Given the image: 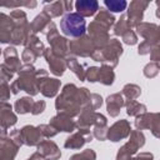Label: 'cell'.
Instances as JSON below:
<instances>
[{
    "label": "cell",
    "mask_w": 160,
    "mask_h": 160,
    "mask_svg": "<svg viewBox=\"0 0 160 160\" xmlns=\"http://www.w3.org/2000/svg\"><path fill=\"white\" fill-rule=\"evenodd\" d=\"M91 95L92 92L88 88L79 89L75 84H66L55 100V108L59 114H65L70 118L79 116L84 108L90 106Z\"/></svg>",
    "instance_id": "6da1fadb"
},
{
    "label": "cell",
    "mask_w": 160,
    "mask_h": 160,
    "mask_svg": "<svg viewBox=\"0 0 160 160\" xmlns=\"http://www.w3.org/2000/svg\"><path fill=\"white\" fill-rule=\"evenodd\" d=\"M19 76L10 85L11 94L16 95L19 91H26L29 96H35L39 94V85L36 78V69L32 64H24L18 71Z\"/></svg>",
    "instance_id": "7a4b0ae2"
},
{
    "label": "cell",
    "mask_w": 160,
    "mask_h": 160,
    "mask_svg": "<svg viewBox=\"0 0 160 160\" xmlns=\"http://www.w3.org/2000/svg\"><path fill=\"white\" fill-rule=\"evenodd\" d=\"M122 52H124V49H122L120 40L110 39L109 44L105 48L100 50H95V52L91 55V59L94 61L110 65L114 69L119 64V59L122 55Z\"/></svg>",
    "instance_id": "3957f363"
},
{
    "label": "cell",
    "mask_w": 160,
    "mask_h": 160,
    "mask_svg": "<svg viewBox=\"0 0 160 160\" xmlns=\"http://www.w3.org/2000/svg\"><path fill=\"white\" fill-rule=\"evenodd\" d=\"M60 29L64 35L70 38H81L86 31V21L78 12H69L62 16L60 21Z\"/></svg>",
    "instance_id": "277c9868"
},
{
    "label": "cell",
    "mask_w": 160,
    "mask_h": 160,
    "mask_svg": "<svg viewBox=\"0 0 160 160\" xmlns=\"http://www.w3.org/2000/svg\"><path fill=\"white\" fill-rule=\"evenodd\" d=\"M145 145V135L141 130H132L130 139L125 142L116 154V160H131V158Z\"/></svg>",
    "instance_id": "5b68a950"
},
{
    "label": "cell",
    "mask_w": 160,
    "mask_h": 160,
    "mask_svg": "<svg viewBox=\"0 0 160 160\" xmlns=\"http://www.w3.org/2000/svg\"><path fill=\"white\" fill-rule=\"evenodd\" d=\"M36 78H38V85L39 91L45 98H54L60 90L61 81L58 78H50L48 71L44 69L36 70Z\"/></svg>",
    "instance_id": "8992f818"
},
{
    "label": "cell",
    "mask_w": 160,
    "mask_h": 160,
    "mask_svg": "<svg viewBox=\"0 0 160 160\" xmlns=\"http://www.w3.org/2000/svg\"><path fill=\"white\" fill-rule=\"evenodd\" d=\"M88 35L91 39L94 46L96 50H100L105 48L109 41H110V35H109V29H106L104 25L99 24L98 21L92 20L89 26H88Z\"/></svg>",
    "instance_id": "52a82bcc"
},
{
    "label": "cell",
    "mask_w": 160,
    "mask_h": 160,
    "mask_svg": "<svg viewBox=\"0 0 160 160\" xmlns=\"http://www.w3.org/2000/svg\"><path fill=\"white\" fill-rule=\"evenodd\" d=\"M70 55L71 56H80V58H91V55L95 52L96 48L94 46L91 39L89 35H84L81 38H78L75 40H71L69 42Z\"/></svg>",
    "instance_id": "ba28073f"
},
{
    "label": "cell",
    "mask_w": 160,
    "mask_h": 160,
    "mask_svg": "<svg viewBox=\"0 0 160 160\" xmlns=\"http://www.w3.org/2000/svg\"><path fill=\"white\" fill-rule=\"evenodd\" d=\"M150 5L149 1L144 0H134L128 5V21L130 24V28H136L139 24L142 22L144 12Z\"/></svg>",
    "instance_id": "9c48e42d"
},
{
    "label": "cell",
    "mask_w": 160,
    "mask_h": 160,
    "mask_svg": "<svg viewBox=\"0 0 160 160\" xmlns=\"http://www.w3.org/2000/svg\"><path fill=\"white\" fill-rule=\"evenodd\" d=\"M136 32L144 38V42L154 48L160 42V29L154 22H141L136 26Z\"/></svg>",
    "instance_id": "30bf717a"
},
{
    "label": "cell",
    "mask_w": 160,
    "mask_h": 160,
    "mask_svg": "<svg viewBox=\"0 0 160 160\" xmlns=\"http://www.w3.org/2000/svg\"><path fill=\"white\" fill-rule=\"evenodd\" d=\"M44 58L50 68V71L51 74H54L55 76H61L65 70L68 69V62H66V59L62 58V56H59L56 55L50 48H46L45 51H44Z\"/></svg>",
    "instance_id": "8fae6325"
},
{
    "label": "cell",
    "mask_w": 160,
    "mask_h": 160,
    "mask_svg": "<svg viewBox=\"0 0 160 160\" xmlns=\"http://www.w3.org/2000/svg\"><path fill=\"white\" fill-rule=\"evenodd\" d=\"M131 125L128 120L121 119L118 120L116 122H114L109 130H108V140L112 141V142H118L122 139H126L128 136H130L131 134Z\"/></svg>",
    "instance_id": "7c38bea8"
},
{
    "label": "cell",
    "mask_w": 160,
    "mask_h": 160,
    "mask_svg": "<svg viewBox=\"0 0 160 160\" xmlns=\"http://www.w3.org/2000/svg\"><path fill=\"white\" fill-rule=\"evenodd\" d=\"M94 135L90 129H78L76 132L71 134L64 142L65 149H81L86 142L92 140Z\"/></svg>",
    "instance_id": "4fadbf2b"
},
{
    "label": "cell",
    "mask_w": 160,
    "mask_h": 160,
    "mask_svg": "<svg viewBox=\"0 0 160 160\" xmlns=\"http://www.w3.org/2000/svg\"><path fill=\"white\" fill-rule=\"evenodd\" d=\"M20 136H21L22 145H26V146H38L44 139L40 129L32 125L22 126L20 129Z\"/></svg>",
    "instance_id": "5bb4252c"
},
{
    "label": "cell",
    "mask_w": 160,
    "mask_h": 160,
    "mask_svg": "<svg viewBox=\"0 0 160 160\" xmlns=\"http://www.w3.org/2000/svg\"><path fill=\"white\" fill-rule=\"evenodd\" d=\"M19 145L8 135L0 136V160H15Z\"/></svg>",
    "instance_id": "9a60e30c"
},
{
    "label": "cell",
    "mask_w": 160,
    "mask_h": 160,
    "mask_svg": "<svg viewBox=\"0 0 160 160\" xmlns=\"http://www.w3.org/2000/svg\"><path fill=\"white\" fill-rule=\"evenodd\" d=\"M58 131H64V132H72L74 130L78 129L76 121L72 120V118L65 115V114H56L50 119V122Z\"/></svg>",
    "instance_id": "2e32d148"
},
{
    "label": "cell",
    "mask_w": 160,
    "mask_h": 160,
    "mask_svg": "<svg viewBox=\"0 0 160 160\" xmlns=\"http://www.w3.org/2000/svg\"><path fill=\"white\" fill-rule=\"evenodd\" d=\"M18 121L16 114L12 111V106L9 102H1L0 105V124H1V130L6 131L11 126H14Z\"/></svg>",
    "instance_id": "e0dca14e"
},
{
    "label": "cell",
    "mask_w": 160,
    "mask_h": 160,
    "mask_svg": "<svg viewBox=\"0 0 160 160\" xmlns=\"http://www.w3.org/2000/svg\"><path fill=\"white\" fill-rule=\"evenodd\" d=\"M38 152L46 160H59L61 151L52 140H42L38 145Z\"/></svg>",
    "instance_id": "ac0fdd59"
},
{
    "label": "cell",
    "mask_w": 160,
    "mask_h": 160,
    "mask_svg": "<svg viewBox=\"0 0 160 160\" xmlns=\"http://www.w3.org/2000/svg\"><path fill=\"white\" fill-rule=\"evenodd\" d=\"M72 9V1H54V2H46L42 11H45L50 18H59L64 12H71Z\"/></svg>",
    "instance_id": "d6986e66"
},
{
    "label": "cell",
    "mask_w": 160,
    "mask_h": 160,
    "mask_svg": "<svg viewBox=\"0 0 160 160\" xmlns=\"http://www.w3.org/2000/svg\"><path fill=\"white\" fill-rule=\"evenodd\" d=\"M14 29H15V24L10 18V15L1 12L0 14V41L2 44H10Z\"/></svg>",
    "instance_id": "ffe728a7"
},
{
    "label": "cell",
    "mask_w": 160,
    "mask_h": 160,
    "mask_svg": "<svg viewBox=\"0 0 160 160\" xmlns=\"http://www.w3.org/2000/svg\"><path fill=\"white\" fill-rule=\"evenodd\" d=\"M122 106H125V100L122 94L114 92L106 98V111L111 118H116L120 114Z\"/></svg>",
    "instance_id": "44dd1931"
},
{
    "label": "cell",
    "mask_w": 160,
    "mask_h": 160,
    "mask_svg": "<svg viewBox=\"0 0 160 160\" xmlns=\"http://www.w3.org/2000/svg\"><path fill=\"white\" fill-rule=\"evenodd\" d=\"M96 114L98 112L91 106L84 108L76 120L78 129H90L91 126H94L95 120H96Z\"/></svg>",
    "instance_id": "7402d4cb"
},
{
    "label": "cell",
    "mask_w": 160,
    "mask_h": 160,
    "mask_svg": "<svg viewBox=\"0 0 160 160\" xmlns=\"http://www.w3.org/2000/svg\"><path fill=\"white\" fill-rule=\"evenodd\" d=\"M75 9H76V12L82 18L92 16L100 10L99 2L96 0H79L75 2Z\"/></svg>",
    "instance_id": "603a6c76"
},
{
    "label": "cell",
    "mask_w": 160,
    "mask_h": 160,
    "mask_svg": "<svg viewBox=\"0 0 160 160\" xmlns=\"http://www.w3.org/2000/svg\"><path fill=\"white\" fill-rule=\"evenodd\" d=\"M2 56H4V64L6 66H9L14 72H18L20 70V68L22 66L20 64L19 54H18V51H16V49L14 46L5 48L4 51H2Z\"/></svg>",
    "instance_id": "cb8c5ba5"
},
{
    "label": "cell",
    "mask_w": 160,
    "mask_h": 160,
    "mask_svg": "<svg viewBox=\"0 0 160 160\" xmlns=\"http://www.w3.org/2000/svg\"><path fill=\"white\" fill-rule=\"evenodd\" d=\"M108 130H109V126H108L106 116L98 112L96 114V120H95V124H94V130H92L94 138H96L100 141L106 140L108 139Z\"/></svg>",
    "instance_id": "d4e9b609"
},
{
    "label": "cell",
    "mask_w": 160,
    "mask_h": 160,
    "mask_svg": "<svg viewBox=\"0 0 160 160\" xmlns=\"http://www.w3.org/2000/svg\"><path fill=\"white\" fill-rule=\"evenodd\" d=\"M51 22V18L45 12V11H41L40 14H38L34 20L30 22V26H31V30L32 32H44L45 29L49 26V24Z\"/></svg>",
    "instance_id": "484cf974"
},
{
    "label": "cell",
    "mask_w": 160,
    "mask_h": 160,
    "mask_svg": "<svg viewBox=\"0 0 160 160\" xmlns=\"http://www.w3.org/2000/svg\"><path fill=\"white\" fill-rule=\"evenodd\" d=\"M95 21H98L99 24H101V25H104L106 29H111L114 25H115V16L109 11V10H106V9H101L100 8V10L98 11V14H96V16H95V19H94Z\"/></svg>",
    "instance_id": "4316f807"
},
{
    "label": "cell",
    "mask_w": 160,
    "mask_h": 160,
    "mask_svg": "<svg viewBox=\"0 0 160 160\" xmlns=\"http://www.w3.org/2000/svg\"><path fill=\"white\" fill-rule=\"evenodd\" d=\"M66 62H68V68L76 75V78L80 80V81H84L85 80V74H86V70H85V65L80 64L75 56H68L66 58Z\"/></svg>",
    "instance_id": "83f0119b"
},
{
    "label": "cell",
    "mask_w": 160,
    "mask_h": 160,
    "mask_svg": "<svg viewBox=\"0 0 160 160\" xmlns=\"http://www.w3.org/2000/svg\"><path fill=\"white\" fill-rule=\"evenodd\" d=\"M115 80V72H114V69L110 66V65H106V64H102L100 66V71H99V82H101L102 85H112Z\"/></svg>",
    "instance_id": "f1b7e54d"
},
{
    "label": "cell",
    "mask_w": 160,
    "mask_h": 160,
    "mask_svg": "<svg viewBox=\"0 0 160 160\" xmlns=\"http://www.w3.org/2000/svg\"><path fill=\"white\" fill-rule=\"evenodd\" d=\"M34 104L35 101L32 100L31 96H22L15 101L14 109L18 114H28V112H31Z\"/></svg>",
    "instance_id": "f546056e"
},
{
    "label": "cell",
    "mask_w": 160,
    "mask_h": 160,
    "mask_svg": "<svg viewBox=\"0 0 160 160\" xmlns=\"http://www.w3.org/2000/svg\"><path fill=\"white\" fill-rule=\"evenodd\" d=\"M125 108H126V114L130 116H139L141 114L146 112V105L136 101V100H126L125 101Z\"/></svg>",
    "instance_id": "4dcf8cb0"
},
{
    "label": "cell",
    "mask_w": 160,
    "mask_h": 160,
    "mask_svg": "<svg viewBox=\"0 0 160 160\" xmlns=\"http://www.w3.org/2000/svg\"><path fill=\"white\" fill-rule=\"evenodd\" d=\"M129 30H131V28H130V24L128 21V16L125 14H122L120 16V19L115 22V25L112 28V32L115 36H122Z\"/></svg>",
    "instance_id": "1f68e13d"
},
{
    "label": "cell",
    "mask_w": 160,
    "mask_h": 160,
    "mask_svg": "<svg viewBox=\"0 0 160 160\" xmlns=\"http://www.w3.org/2000/svg\"><path fill=\"white\" fill-rule=\"evenodd\" d=\"M121 94L126 100H136L141 95V88L136 84H126L124 85Z\"/></svg>",
    "instance_id": "d6a6232c"
},
{
    "label": "cell",
    "mask_w": 160,
    "mask_h": 160,
    "mask_svg": "<svg viewBox=\"0 0 160 160\" xmlns=\"http://www.w3.org/2000/svg\"><path fill=\"white\" fill-rule=\"evenodd\" d=\"M152 119H154V112H145V114H141L139 116H136L135 119V128L136 130H144V129H150V125L152 122Z\"/></svg>",
    "instance_id": "836d02e7"
},
{
    "label": "cell",
    "mask_w": 160,
    "mask_h": 160,
    "mask_svg": "<svg viewBox=\"0 0 160 160\" xmlns=\"http://www.w3.org/2000/svg\"><path fill=\"white\" fill-rule=\"evenodd\" d=\"M104 5L110 12H122L129 4L125 0H105Z\"/></svg>",
    "instance_id": "e575fe53"
},
{
    "label": "cell",
    "mask_w": 160,
    "mask_h": 160,
    "mask_svg": "<svg viewBox=\"0 0 160 160\" xmlns=\"http://www.w3.org/2000/svg\"><path fill=\"white\" fill-rule=\"evenodd\" d=\"M159 71H160V65H159V62H154V61L148 62V64L144 66V69H142V72H144V75H145L148 79L155 78V76L159 74Z\"/></svg>",
    "instance_id": "d590c367"
},
{
    "label": "cell",
    "mask_w": 160,
    "mask_h": 160,
    "mask_svg": "<svg viewBox=\"0 0 160 160\" xmlns=\"http://www.w3.org/2000/svg\"><path fill=\"white\" fill-rule=\"evenodd\" d=\"M69 160H96V152L92 149H85L81 152L70 156Z\"/></svg>",
    "instance_id": "8d00e7d4"
},
{
    "label": "cell",
    "mask_w": 160,
    "mask_h": 160,
    "mask_svg": "<svg viewBox=\"0 0 160 160\" xmlns=\"http://www.w3.org/2000/svg\"><path fill=\"white\" fill-rule=\"evenodd\" d=\"M38 2L35 0H26V1H10V2H4L1 6L4 8H20V6H25V8H30V9H34L36 8Z\"/></svg>",
    "instance_id": "74e56055"
},
{
    "label": "cell",
    "mask_w": 160,
    "mask_h": 160,
    "mask_svg": "<svg viewBox=\"0 0 160 160\" xmlns=\"http://www.w3.org/2000/svg\"><path fill=\"white\" fill-rule=\"evenodd\" d=\"M38 128L40 129V131H41V134H42V136L44 138H46V139H50V138H54L59 131L51 125V124H40V125H38Z\"/></svg>",
    "instance_id": "f35d334b"
},
{
    "label": "cell",
    "mask_w": 160,
    "mask_h": 160,
    "mask_svg": "<svg viewBox=\"0 0 160 160\" xmlns=\"http://www.w3.org/2000/svg\"><path fill=\"white\" fill-rule=\"evenodd\" d=\"M99 71L100 68L98 66H90L86 69V74H85V80L89 82H96L99 81Z\"/></svg>",
    "instance_id": "ab89813d"
},
{
    "label": "cell",
    "mask_w": 160,
    "mask_h": 160,
    "mask_svg": "<svg viewBox=\"0 0 160 160\" xmlns=\"http://www.w3.org/2000/svg\"><path fill=\"white\" fill-rule=\"evenodd\" d=\"M38 58H39V56L36 55V52L32 51L31 49H28V48H25L24 51L21 52V60H22L25 64H34Z\"/></svg>",
    "instance_id": "60d3db41"
},
{
    "label": "cell",
    "mask_w": 160,
    "mask_h": 160,
    "mask_svg": "<svg viewBox=\"0 0 160 160\" xmlns=\"http://www.w3.org/2000/svg\"><path fill=\"white\" fill-rule=\"evenodd\" d=\"M150 130L155 138L160 139V112H154V119L150 125Z\"/></svg>",
    "instance_id": "b9f144b4"
},
{
    "label": "cell",
    "mask_w": 160,
    "mask_h": 160,
    "mask_svg": "<svg viewBox=\"0 0 160 160\" xmlns=\"http://www.w3.org/2000/svg\"><path fill=\"white\" fill-rule=\"evenodd\" d=\"M14 71L9 68V66H6L4 62L0 65V76H1V81H10L11 79H12V76H14Z\"/></svg>",
    "instance_id": "7bdbcfd3"
},
{
    "label": "cell",
    "mask_w": 160,
    "mask_h": 160,
    "mask_svg": "<svg viewBox=\"0 0 160 160\" xmlns=\"http://www.w3.org/2000/svg\"><path fill=\"white\" fill-rule=\"evenodd\" d=\"M121 39H122V41H124L126 45H135V44H138V35H136V32H135L134 30L126 31V32L121 36Z\"/></svg>",
    "instance_id": "ee69618b"
},
{
    "label": "cell",
    "mask_w": 160,
    "mask_h": 160,
    "mask_svg": "<svg viewBox=\"0 0 160 160\" xmlns=\"http://www.w3.org/2000/svg\"><path fill=\"white\" fill-rule=\"evenodd\" d=\"M10 94H11L10 85H8L6 81H1V85H0V98H1V102H5L6 100H9Z\"/></svg>",
    "instance_id": "f6af8a7d"
},
{
    "label": "cell",
    "mask_w": 160,
    "mask_h": 160,
    "mask_svg": "<svg viewBox=\"0 0 160 160\" xmlns=\"http://www.w3.org/2000/svg\"><path fill=\"white\" fill-rule=\"evenodd\" d=\"M101 105H102V98H101V95H99V94H96V92H92L90 106H91L94 110H98V109H100Z\"/></svg>",
    "instance_id": "bcb514c9"
},
{
    "label": "cell",
    "mask_w": 160,
    "mask_h": 160,
    "mask_svg": "<svg viewBox=\"0 0 160 160\" xmlns=\"http://www.w3.org/2000/svg\"><path fill=\"white\" fill-rule=\"evenodd\" d=\"M46 108V102L44 100H39V101H35L34 106H32V110H31V114L32 115H39L41 114Z\"/></svg>",
    "instance_id": "7dc6e473"
},
{
    "label": "cell",
    "mask_w": 160,
    "mask_h": 160,
    "mask_svg": "<svg viewBox=\"0 0 160 160\" xmlns=\"http://www.w3.org/2000/svg\"><path fill=\"white\" fill-rule=\"evenodd\" d=\"M150 60L154 62H160V42L152 48L150 52Z\"/></svg>",
    "instance_id": "c3c4849f"
},
{
    "label": "cell",
    "mask_w": 160,
    "mask_h": 160,
    "mask_svg": "<svg viewBox=\"0 0 160 160\" xmlns=\"http://www.w3.org/2000/svg\"><path fill=\"white\" fill-rule=\"evenodd\" d=\"M9 136L19 145V146H21L22 145V141H21V136H20V129H14V130H11L10 132H9Z\"/></svg>",
    "instance_id": "681fc988"
},
{
    "label": "cell",
    "mask_w": 160,
    "mask_h": 160,
    "mask_svg": "<svg viewBox=\"0 0 160 160\" xmlns=\"http://www.w3.org/2000/svg\"><path fill=\"white\" fill-rule=\"evenodd\" d=\"M131 160H154V155L151 152H140L132 156Z\"/></svg>",
    "instance_id": "f907efd6"
},
{
    "label": "cell",
    "mask_w": 160,
    "mask_h": 160,
    "mask_svg": "<svg viewBox=\"0 0 160 160\" xmlns=\"http://www.w3.org/2000/svg\"><path fill=\"white\" fill-rule=\"evenodd\" d=\"M28 160H46V159H45V158H42V156L36 151V152H34V154H32Z\"/></svg>",
    "instance_id": "816d5d0a"
},
{
    "label": "cell",
    "mask_w": 160,
    "mask_h": 160,
    "mask_svg": "<svg viewBox=\"0 0 160 160\" xmlns=\"http://www.w3.org/2000/svg\"><path fill=\"white\" fill-rule=\"evenodd\" d=\"M155 4H156V11H155V15H156L158 19H160V0H156Z\"/></svg>",
    "instance_id": "f5cc1de1"
},
{
    "label": "cell",
    "mask_w": 160,
    "mask_h": 160,
    "mask_svg": "<svg viewBox=\"0 0 160 160\" xmlns=\"http://www.w3.org/2000/svg\"><path fill=\"white\" fill-rule=\"evenodd\" d=\"M159 29H160V25H159Z\"/></svg>",
    "instance_id": "db71d44e"
},
{
    "label": "cell",
    "mask_w": 160,
    "mask_h": 160,
    "mask_svg": "<svg viewBox=\"0 0 160 160\" xmlns=\"http://www.w3.org/2000/svg\"><path fill=\"white\" fill-rule=\"evenodd\" d=\"M159 65H160V62H159Z\"/></svg>",
    "instance_id": "11a10c76"
}]
</instances>
